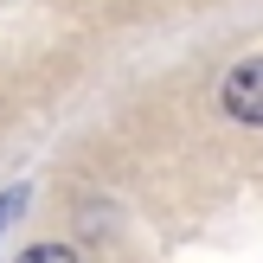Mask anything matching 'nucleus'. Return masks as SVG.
<instances>
[{
  "label": "nucleus",
  "instance_id": "nucleus-1",
  "mask_svg": "<svg viewBox=\"0 0 263 263\" xmlns=\"http://www.w3.org/2000/svg\"><path fill=\"white\" fill-rule=\"evenodd\" d=\"M225 109L238 116V122H263V58H244L238 71L225 77Z\"/></svg>",
  "mask_w": 263,
  "mask_h": 263
},
{
  "label": "nucleus",
  "instance_id": "nucleus-2",
  "mask_svg": "<svg viewBox=\"0 0 263 263\" xmlns=\"http://www.w3.org/2000/svg\"><path fill=\"white\" fill-rule=\"evenodd\" d=\"M20 263H77V257L64 251V244H32V251H26Z\"/></svg>",
  "mask_w": 263,
  "mask_h": 263
}]
</instances>
